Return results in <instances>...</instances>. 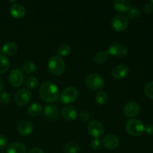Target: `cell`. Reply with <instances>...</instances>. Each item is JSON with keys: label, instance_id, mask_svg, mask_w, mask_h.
<instances>
[{"label": "cell", "instance_id": "d6a6232c", "mask_svg": "<svg viewBox=\"0 0 153 153\" xmlns=\"http://www.w3.org/2000/svg\"><path fill=\"white\" fill-rule=\"evenodd\" d=\"M101 146V143H100L99 138H94L91 142V147L94 149H99Z\"/></svg>", "mask_w": 153, "mask_h": 153}, {"label": "cell", "instance_id": "74e56055", "mask_svg": "<svg viewBox=\"0 0 153 153\" xmlns=\"http://www.w3.org/2000/svg\"><path fill=\"white\" fill-rule=\"evenodd\" d=\"M3 87H4V84H3V80L1 79V78L0 77V92L2 91Z\"/></svg>", "mask_w": 153, "mask_h": 153}, {"label": "cell", "instance_id": "9c48e42d", "mask_svg": "<svg viewBox=\"0 0 153 153\" xmlns=\"http://www.w3.org/2000/svg\"><path fill=\"white\" fill-rule=\"evenodd\" d=\"M31 99V94L28 90L20 89L16 91L14 95V102L19 106L28 104Z\"/></svg>", "mask_w": 153, "mask_h": 153}, {"label": "cell", "instance_id": "603a6c76", "mask_svg": "<svg viewBox=\"0 0 153 153\" xmlns=\"http://www.w3.org/2000/svg\"><path fill=\"white\" fill-rule=\"evenodd\" d=\"M63 150L64 153H78L80 151V146L76 143L69 142L64 145Z\"/></svg>", "mask_w": 153, "mask_h": 153}, {"label": "cell", "instance_id": "7c38bea8", "mask_svg": "<svg viewBox=\"0 0 153 153\" xmlns=\"http://www.w3.org/2000/svg\"><path fill=\"white\" fill-rule=\"evenodd\" d=\"M128 72H129V69L127 66L120 64V65L115 66L112 69L111 76L116 79H123L126 76H127Z\"/></svg>", "mask_w": 153, "mask_h": 153}, {"label": "cell", "instance_id": "8fae6325", "mask_svg": "<svg viewBox=\"0 0 153 153\" xmlns=\"http://www.w3.org/2000/svg\"><path fill=\"white\" fill-rule=\"evenodd\" d=\"M140 105L135 102H128L123 108L124 115L127 117H134L140 113Z\"/></svg>", "mask_w": 153, "mask_h": 153}, {"label": "cell", "instance_id": "ac0fdd59", "mask_svg": "<svg viewBox=\"0 0 153 153\" xmlns=\"http://www.w3.org/2000/svg\"><path fill=\"white\" fill-rule=\"evenodd\" d=\"M62 117L67 120H74L77 117V111L73 106H65L61 110Z\"/></svg>", "mask_w": 153, "mask_h": 153}, {"label": "cell", "instance_id": "ba28073f", "mask_svg": "<svg viewBox=\"0 0 153 153\" xmlns=\"http://www.w3.org/2000/svg\"><path fill=\"white\" fill-rule=\"evenodd\" d=\"M108 54L115 57H125L128 54V49L126 46L120 43H114L109 46Z\"/></svg>", "mask_w": 153, "mask_h": 153}, {"label": "cell", "instance_id": "4dcf8cb0", "mask_svg": "<svg viewBox=\"0 0 153 153\" xmlns=\"http://www.w3.org/2000/svg\"><path fill=\"white\" fill-rule=\"evenodd\" d=\"M10 95L6 92L2 93V94H1V95H0V100H1L3 103H4V104H7V103H9V102H10Z\"/></svg>", "mask_w": 153, "mask_h": 153}, {"label": "cell", "instance_id": "4fadbf2b", "mask_svg": "<svg viewBox=\"0 0 153 153\" xmlns=\"http://www.w3.org/2000/svg\"><path fill=\"white\" fill-rule=\"evenodd\" d=\"M119 143V139L114 134H108L102 139V145L108 149H116Z\"/></svg>", "mask_w": 153, "mask_h": 153}, {"label": "cell", "instance_id": "f546056e", "mask_svg": "<svg viewBox=\"0 0 153 153\" xmlns=\"http://www.w3.org/2000/svg\"><path fill=\"white\" fill-rule=\"evenodd\" d=\"M145 94L149 98L153 100V81L148 82L145 86Z\"/></svg>", "mask_w": 153, "mask_h": 153}, {"label": "cell", "instance_id": "9a60e30c", "mask_svg": "<svg viewBox=\"0 0 153 153\" xmlns=\"http://www.w3.org/2000/svg\"><path fill=\"white\" fill-rule=\"evenodd\" d=\"M10 13L13 17L16 19H22L25 16L26 10L23 5L16 3L10 7Z\"/></svg>", "mask_w": 153, "mask_h": 153}, {"label": "cell", "instance_id": "30bf717a", "mask_svg": "<svg viewBox=\"0 0 153 153\" xmlns=\"http://www.w3.org/2000/svg\"><path fill=\"white\" fill-rule=\"evenodd\" d=\"M9 83L13 88H19L22 86L24 82V76L22 72L19 69H15L10 72L9 75Z\"/></svg>", "mask_w": 153, "mask_h": 153}, {"label": "cell", "instance_id": "e0dca14e", "mask_svg": "<svg viewBox=\"0 0 153 153\" xmlns=\"http://www.w3.org/2000/svg\"><path fill=\"white\" fill-rule=\"evenodd\" d=\"M44 116L46 119L49 120H55L59 116V111L58 108L53 105H49L44 108L43 110Z\"/></svg>", "mask_w": 153, "mask_h": 153}, {"label": "cell", "instance_id": "4316f807", "mask_svg": "<svg viewBox=\"0 0 153 153\" xmlns=\"http://www.w3.org/2000/svg\"><path fill=\"white\" fill-rule=\"evenodd\" d=\"M71 52L70 46L68 44H62L58 47V52L61 56H67Z\"/></svg>", "mask_w": 153, "mask_h": 153}, {"label": "cell", "instance_id": "836d02e7", "mask_svg": "<svg viewBox=\"0 0 153 153\" xmlns=\"http://www.w3.org/2000/svg\"><path fill=\"white\" fill-rule=\"evenodd\" d=\"M143 11L145 13H152L153 12V4L152 3H147V4H145L144 7H143Z\"/></svg>", "mask_w": 153, "mask_h": 153}, {"label": "cell", "instance_id": "3957f363", "mask_svg": "<svg viewBox=\"0 0 153 153\" xmlns=\"http://www.w3.org/2000/svg\"><path fill=\"white\" fill-rule=\"evenodd\" d=\"M85 83L86 86L92 91H100L105 86L104 79L97 73L88 75L85 79Z\"/></svg>", "mask_w": 153, "mask_h": 153}, {"label": "cell", "instance_id": "44dd1931", "mask_svg": "<svg viewBox=\"0 0 153 153\" xmlns=\"http://www.w3.org/2000/svg\"><path fill=\"white\" fill-rule=\"evenodd\" d=\"M108 54L105 51H100L94 55L93 60L97 64H102L106 62L108 59Z\"/></svg>", "mask_w": 153, "mask_h": 153}, {"label": "cell", "instance_id": "6da1fadb", "mask_svg": "<svg viewBox=\"0 0 153 153\" xmlns=\"http://www.w3.org/2000/svg\"><path fill=\"white\" fill-rule=\"evenodd\" d=\"M39 94L42 100L46 102H55L59 97V90L57 85L53 82H45L40 85Z\"/></svg>", "mask_w": 153, "mask_h": 153}, {"label": "cell", "instance_id": "d6986e66", "mask_svg": "<svg viewBox=\"0 0 153 153\" xmlns=\"http://www.w3.org/2000/svg\"><path fill=\"white\" fill-rule=\"evenodd\" d=\"M17 49L18 46L16 43L13 42H8L2 46L1 51H2V53L7 56H13L17 52Z\"/></svg>", "mask_w": 153, "mask_h": 153}, {"label": "cell", "instance_id": "83f0119b", "mask_svg": "<svg viewBox=\"0 0 153 153\" xmlns=\"http://www.w3.org/2000/svg\"><path fill=\"white\" fill-rule=\"evenodd\" d=\"M37 85H38V80L34 76H31L27 79L26 86L29 89H34V88H37Z\"/></svg>", "mask_w": 153, "mask_h": 153}, {"label": "cell", "instance_id": "f35d334b", "mask_svg": "<svg viewBox=\"0 0 153 153\" xmlns=\"http://www.w3.org/2000/svg\"><path fill=\"white\" fill-rule=\"evenodd\" d=\"M1 53H2V51H1V49H0V56L1 55Z\"/></svg>", "mask_w": 153, "mask_h": 153}, {"label": "cell", "instance_id": "d590c367", "mask_svg": "<svg viewBox=\"0 0 153 153\" xmlns=\"http://www.w3.org/2000/svg\"><path fill=\"white\" fill-rule=\"evenodd\" d=\"M147 134H153V124L149 123L145 126V131Z\"/></svg>", "mask_w": 153, "mask_h": 153}, {"label": "cell", "instance_id": "1f68e13d", "mask_svg": "<svg viewBox=\"0 0 153 153\" xmlns=\"http://www.w3.org/2000/svg\"><path fill=\"white\" fill-rule=\"evenodd\" d=\"M79 118L82 121H87L90 119V114L87 111H82L79 113Z\"/></svg>", "mask_w": 153, "mask_h": 153}, {"label": "cell", "instance_id": "60d3db41", "mask_svg": "<svg viewBox=\"0 0 153 153\" xmlns=\"http://www.w3.org/2000/svg\"><path fill=\"white\" fill-rule=\"evenodd\" d=\"M0 153H4L3 152H0Z\"/></svg>", "mask_w": 153, "mask_h": 153}, {"label": "cell", "instance_id": "7402d4cb", "mask_svg": "<svg viewBox=\"0 0 153 153\" xmlns=\"http://www.w3.org/2000/svg\"><path fill=\"white\" fill-rule=\"evenodd\" d=\"M42 111V106L39 103L34 102L30 105L28 108V114L31 117H37L40 114Z\"/></svg>", "mask_w": 153, "mask_h": 153}, {"label": "cell", "instance_id": "ab89813d", "mask_svg": "<svg viewBox=\"0 0 153 153\" xmlns=\"http://www.w3.org/2000/svg\"><path fill=\"white\" fill-rule=\"evenodd\" d=\"M151 3H152V4H153V0H152V1H151Z\"/></svg>", "mask_w": 153, "mask_h": 153}, {"label": "cell", "instance_id": "52a82bcc", "mask_svg": "<svg viewBox=\"0 0 153 153\" xmlns=\"http://www.w3.org/2000/svg\"><path fill=\"white\" fill-rule=\"evenodd\" d=\"M128 25V19L123 15H117L111 21V26L116 31L121 32L125 31Z\"/></svg>", "mask_w": 153, "mask_h": 153}, {"label": "cell", "instance_id": "2e32d148", "mask_svg": "<svg viewBox=\"0 0 153 153\" xmlns=\"http://www.w3.org/2000/svg\"><path fill=\"white\" fill-rule=\"evenodd\" d=\"M33 129H34V127H33V125L29 122V121H20L17 125L18 131H19V134H22V135H29V134H31V132L33 131Z\"/></svg>", "mask_w": 153, "mask_h": 153}, {"label": "cell", "instance_id": "d4e9b609", "mask_svg": "<svg viewBox=\"0 0 153 153\" xmlns=\"http://www.w3.org/2000/svg\"><path fill=\"white\" fill-rule=\"evenodd\" d=\"M22 70H23L25 73L30 74V73H33L34 71H35L36 65L34 64V63L31 62V61H25V62L22 64Z\"/></svg>", "mask_w": 153, "mask_h": 153}, {"label": "cell", "instance_id": "f1b7e54d", "mask_svg": "<svg viewBox=\"0 0 153 153\" xmlns=\"http://www.w3.org/2000/svg\"><path fill=\"white\" fill-rule=\"evenodd\" d=\"M140 15V11L137 7H131L128 11V16L130 19H136Z\"/></svg>", "mask_w": 153, "mask_h": 153}, {"label": "cell", "instance_id": "ffe728a7", "mask_svg": "<svg viewBox=\"0 0 153 153\" xmlns=\"http://www.w3.org/2000/svg\"><path fill=\"white\" fill-rule=\"evenodd\" d=\"M26 147L22 143H13L7 149V153H26Z\"/></svg>", "mask_w": 153, "mask_h": 153}, {"label": "cell", "instance_id": "e575fe53", "mask_svg": "<svg viewBox=\"0 0 153 153\" xmlns=\"http://www.w3.org/2000/svg\"><path fill=\"white\" fill-rule=\"evenodd\" d=\"M7 139H6L5 136L0 134V149H3L6 147L7 146Z\"/></svg>", "mask_w": 153, "mask_h": 153}, {"label": "cell", "instance_id": "8992f818", "mask_svg": "<svg viewBox=\"0 0 153 153\" xmlns=\"http://www.w3.org/2000/svg\"><path fill=\"white\" fill-rule=\"evenodd\" d=\"M88 131L91 136L95 138H99L104 134L105 128L100 121L92 120L88 123Z\"/></svg>", "mask_w": 153, "mask_h": 153}, {"label": "cell", "instance_id": "7a4b0ae2", "mask_svg": "<svg viewBox=\"0 0 153 153\" xmlns=\"http://www.w3.org/2000/svg\"><path fill=\"white\" fill-rule=\"evenodd\" d=\"M48 68L52 75L60 76L65 70V62L60 56L55 55L49 60Z\"/></svg>", "mask_w": 153, "mask_h": 153}, {"label": "cell", "instance_id": "cb8c5ba5", "mask_svg": "<svg viewBox=\"0 0 153 153\" xmlns=\"http://www.w3.org/2000/svg\"><path fill=\"white\" fill-rule=\"evenodd\" d=\"M10 67V62L6 57L0 56V74H4L8 70Z\"/></svg>", "mask_w": 153, "mask_h": 153}, {"label": "cell", "instance_id": "277c9868", "mask_svg": "<svg viewBox=\"0 0 153 153\" xmlns=\"http://www.w3.org/2000/svg\"><path fill=\"white\" fill-rule=\"evenodd\" d=\"M126 129L128 134L134 137L141 135L145 131V126L143 123L137 119L129 120L126 124Z\"/></svg>", "mask_w": 153, "mask_h": 153}, {"label": "cell", "instance_id": "484cf974", "mask_svg": "<svg viewBox=\"0 0 153 153\" xmlns=\"http://www.w3.org/2000/svg\"><path fill=\"white\" fill-rule=\"evenodd\" d=\"M95 99L99 105H105L108 102V95L104 91H99L96 95Z\"/></svg>", "mask_w": 153, "mask_h": 153}, {"label": "cell", "instance_id": "8d00e7d4", "mask_svg": "<svg viewBox=\"0 0 153 153\" xmlns=\"http://www.w3.org/2000/svg\"><path fill=\"white\" fill-rule=\"evenodd\" d=\"M28 153H44V152L40 148H33L29 151Z\"/></svg>", "mask_w": 153, "mask_h": 153}, {"label": "cell", "instance_id": "5b68a950", "mask_svg": "<svg viewBox=\"0 0 153 153\" xmlns=\"http://www.w3.org/2000/svg\"><path fill=\"white\" fill-rule=\"evenodd\" d=\"M79 96V91L74 87H67L60 95L61 102L64 104H70L76 100Z\"/></svg>", "mask_w": 153, "mask_h": 153}, {"label": "cell", "instance_id": "5bb4252c", "mask_svg": "<svg viewBox=\"0 0 153 153\" xmlns=\"http://www.w3.org/2000/svg\"><path fill=\"white\" fill-rule=\"evenodd\" d=\"M113 4L115 10L120 13H128L131 8V2L128 0H115Z\"/></svg>", "mask_w": 153, "mask_h": 153}]
</instances>
